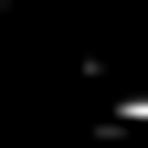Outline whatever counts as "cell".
Segmentation results:
<instances>
[{
	"instance_id": "1",
	"label": "cell",
	"mask_w": 148,
	"mask_h": 148,
	"mask_svg": "<svg viewBox=\"0 0 148 148\" xmlns=\"http://www.w3.org/2000/svg\"><path fill=\"white\" fill-rule=\"evenodd\" d=\"M116 127H148V95H116Z\"/></svg>"
}]
</instances>
